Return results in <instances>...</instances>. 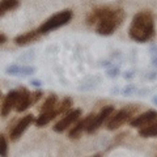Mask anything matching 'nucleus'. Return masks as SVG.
I'll list each match as a JSON object with an SVG mask.
<instances>
[{
    "instance_id": "4468645a",
    "label": "nucleus",
    "mask_w": 157,
    "mask_h": 157,
    "mask_svg": "<svg viewBox=\"0 0 157 157\" xmlns=\"http://www.w3.org/2000/svg\"><path fill=\"white\" fill-rule=\"evenodd\" d=\"M139 135L141 137H155L157 136V121L139 128Z\"/></svg>"
},
{
    "instance_id": "a211bd4d",
    "label": "nucleus",
    "mask_w": 157,
    "mask_h": 157,
    "mask_svg": "<svg viewBox=\"0 0 157 157\" xmlns=\"http://www.w3.org/2000/svg\"><path fill=\"white\" fill-rule=\"evenodd\" d=\"M7 41V37L4 36V34H0V45H2V43H4Z\"/></svg>"
},
{
    "instance_id": "39448f33",
    "label": "nucleus",
    "mask_w": 157,
    "mask_h": 157,
    "mask_svg": "<svg viewBox=\"0 0 157 157\" xmlns=\"http://www.w3.org/2000/svg\"><path fill=\"white\" fill-rule=\"evenodd\" d=\"M81 115V110L80 109H73L71 111H67L63 118L60 121L58 122V123L54 126V131L55 132H63L64 130H67L70 126H72L75 122L80 118Z\"/></svg>"
},
{
    "instance_id": "f257e3e1",
    "label": "nucleus",
    "mask_w": 157,
    "mask_h": 157,
    "mask_svg": "<svg viewBox=\"0 0 157 157\" xmlns=\"http://www.w3.org/2000/svg\"><path fill=\"white\" fill-rule=\"evenodd\" d=\"M124 20V12L122 9L100 8L93 11L88 17L89 24H97V33L101 36H110Z\"/></svg>"
},
{
    "instance_id": "7ed1b4c3",
    "label": "nucleus",
    "mask_w": 157,
    "mask_h": 157,
    "mask_svg": "<svg viewBox=\"0 0 157 157\" xmlns=\"http://www.w3.org/2000/svg\"><path fill=\"white\" fill-rule=\"evenodd\" d=\"M71 18H72V12L70 11V9H66V11H62V12H59L56 14H54V16H51L50 18H47L46 21L37 29V30H38L39 34L48 33V32L55 30V29L68 24L71 21Z\"/></svg>"
},
{
    "instance_id": "423d86ee",
    "label": "nucleus",
    "mask_w": 157,
    "mask_h": 157,
    "mask_svg": "<svg viewBox=\"0 0 157 157\" xmlns=\"http://www.w3.org/2000/svg\"><path fill=\"white\" fill-rule=\"evenodd\" d=\"M115 109L113 106H106L104 107L100 113H98L97 115H94V119H93V122L90 123L89 128H88L86 132H89V134H92V132H94L96 130H98L100 127L105 123V121H107L110 117H113V114H114Z\"/></svg>"
},
{
    "instance_id": "1a4fd4ad",
    "label": "nucleus",
    "mask_w": 157,
    "mask_h": 157,
    "mask_svg": "<svg viewBox=\"0 0 157 157\" xmlns=\"http://www.w3.org/2000/svg\"><path fill=\"white\" fill-rule=\"evenodd\" d=\"M94 115L96 114H89V115H86L84 119H81L80 122H77V123L73 126V128L70 131V135H68V136H70V139H77V137H80V135L84 131H88L90 123L93 122V119H94Z\"/></svg>"
},
{
    "instance_id": "f3484780",
    "label": "nucleus",
    "mask_w": 157,
    "mask_h": 157,
    "mask_svg": "<svg viewBox=\"0 0 157 157\" xmlns=\"http://www.w3.org/2000/svg\"><path fill=\"white\" fill-rule=\"evenodd\" d=\"M8 155V144L3 135H0V157H7Z\"/></svg>"
},
{
    "instance_id": "6ab92c4d",
    "label": "nucleus",
    "mask_w": 157,
    "mask_h": 157,
    "mask_svg": "<svg viewBox=\"0 0 157 157\" xmlns=\"http://www.w3.org/2000/svg\"><path fill=\"white\" fill-rule=\"evenodd\" d=\"M92 157H100V156H98V155H96V156H92Z\"/></svg>"
},
{
    "instance_id": "ddd939ff",
    "label": "nucleus",
    "mask_w": 157,
    "mask_h": 157,
    "mask_svg": "<svg viewBox=\"0 0 157 157\" xmlns=\"http://www.w3.org/2000/svg\"><path fill=\"white\" fill-rule=\"evenodd\" d=\"M39 36L38 30H30L25 34H21V36H18L14 38V42H16V45L18 46H22V45H26V43L34 41V39H37Z\"/></svg>"
},
{
    "instance_id": "0eeeda50",
    "label": "nucleus",
    "mask_w": 157,
    "mask_h": 157,
    "mask_svg": "<svg viewBox=\"0 0 157 157\" xmlns=\"http://www.w3.org/2000/svg\"><path fill=\"white\" fill-rule=\"evenodd\" d=\"M155 121H157V111L148 110V111L143 113V114L135 117L134 119H131L130 124H131V127H135V128H141V127H145L147 124H149Z\"/></svg>"
},
{
    "instance_id": "9b49d317",
    "label": "nucleus",
    "mask_w": 157,
    "mask_h": 157,
    "mask_svg": "<svg viewBox=\"0 0 157 157\" xmlns=\"http://www.w3.org/2000/svg\"><path fill=\"white\" fill-rule=\"evenodd\" d=\"M16 102H17V90H11L4 98L3 104H2V109H0V113H2L3 117H7L13 107H16Z\"/></svg>"
},
{
    "instance_id": "f03ea898",
    "label": "nucleus",
    "mask_w": 157,
    "mask_h": 157,
    "mask_svg": "<svg viewBox=\"0 0 157 157\" xmlns=\"http://www.w3.org/2000/svg\"><path fill=\"white\" fill-rule=\"evenodd\" d=\"M130 37L136 42H147L155 36V21L152 13L141 11L136 13L130 25Z\"/></svg>"
},
{
    "instance_id": "2eb2a0df",
    "label": "nucleus",
    "mask_w": 157,
    "mask_h": 157,
    "mask_svg": "<svg viewBox=\"0 0 157 157\" xmlns=\"http://www.w3.org/2000/svg\"><path fill=\"white\" fill-rule=\"evenodd\" d=\"M20 4V0H0V17L4 16L7 12L13 11Z\"/></svg>"
},
{
    "instance_id": "9d476101",
    "label": "nucleus",
    "mask_w": 157,
    "mask_h": 157,
    "mask_svg": "<svg viewBox=\"0 0 157 157\" xmlns=\"http://www.w3.org/2000/svg\"><path fill=\"white\" fill-rule=\"evenodd\" d=\"M34 122V118L32 114H28L24 118H21V121L17 122V124L13 127V130L11 131V139L12 140H17L18 137H21V135L25 132V130L28 128L29 126Z\"/></svg>"
},
{
    "instance_id": "f8f14e48",
    "label": "nucleus",
    "mask_w": 157,
    "mask_h": 157,
    "mask_svg": "<svg viewBox=\"0 0 157 157\" xmlns=\"http://www.w3.org/2000/svg\"><path fill=\"white\" fill-rule=\"evenodd\" d=\"M59 114L56 111V106L55 109H52L51 111H47V113H41V115L38 117V119L36 121V124L37 127H45L47 123H50V122L54 119V118H56Z\"/></svg>"
},
{
    "instance_id": "20e7f679",
    "label": "nucleus",
    "mask_w": 157,
    "mask_h": 157,
    "mask_svg": "<svg viewBox=\"0 0 157 157\" xmlns=\"http://www.w3.org/2000/svg\"><path fill=\"white\" fill-rule=\"evenodd\" d=\"M135 111H136V109L134 106H128V107H124V109L117 111L115 114H113L110 121L107 122V128L109 130L119 128V127L123 126L126 122L131 121V117L135 114Z\"/></svg>"
},
{
    "instance_id": "dca6fc26",
    "label": "nucleus",
    "mask_w": 157,
    "mask_h": 157,
    "mask_svg": "<svg viewBox=\"0 0 157 157\" xmlns=\"http://www.w3.org/2000/svg\"><path fill=\"white\" fill-rule=\"evenodd\" d=\"M56 101H58L56 96H55V94H51V96L45 101V104L42 105V107H41V113H47V111H51L52 109H55V106L58 105V104H56Z\"/></svg>"
},
{
    "instance_id": "6e6552de",
    "label": "nucleus",
    "mask_w": 157,
    "mask_h": 157,
    "mask_svg": "<svg viewBox=\"0 0 157 157\" xmlns=\"http://www.w3.org/2000/svg\"><path fill=\"white\" fill-rule=\"evenodd\" d=\"M33 104V100H32V94L30 92L25 88H20L17 90V102H16V111L21 113V111H25L28 107H30V105Z\"/></svg>"
}]
</instances>
